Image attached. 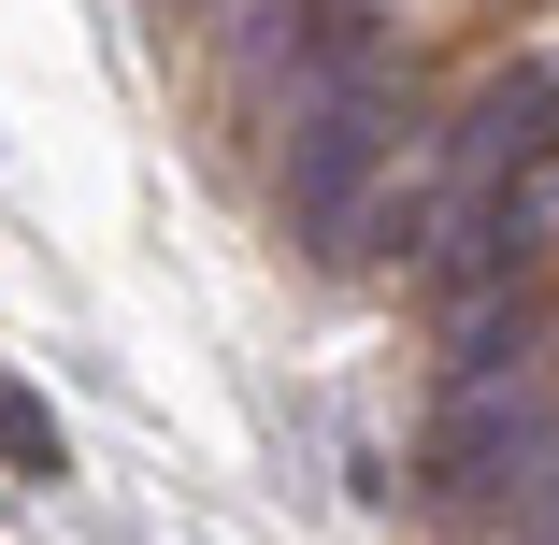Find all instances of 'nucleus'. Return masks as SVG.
<instances>
[{
  "label": "nucleus",
  "mask_w": 559,
  "mask_h": 545,
  "mask_svg": "<svg viewBox=\"0 0 559 545\" xmlns=\"http://www.w3.org/2000/svg\"><path fill=\"white\" fill-rule=\"evenodd\" d=\"M545 545H559V488H545Z\"/></svg>",
  "instance_id": "6"
},
{
  "label": "nucleus",
  "mask_w": 559,
  "mask_h": 545,
  "mask_svg": "<svg viewBox=\"0 0 559 545\" xmlns=\"http://www.w3.org/2000/svg\"><path fill=\"white\" fill-rule=\"evenodd\" d=\"M516 446H531V402H516V388H460L444 430H430V502H488Z\"/></svg>",
  "instance_id": "3"
},
{
  "label": "nucleus",
  "mask_w": 559,
  "mask_h": 545,
  "mask_svg": "<svg viewBox=\"0 0 559 545\" xmlns=\"http://www.w3.org/2000/svg\"><path fill=\"white\" fill-rule=\"evenodd\" d=\"M531 245H545V201H531V173H488V187H460L444 301H502V287H531Z\"/></svg>",
  "instance_id": "2"
},
{
  "label": "nucleus",
  "mask_w": 559,
  "mask_h": 545,
  "mask_svg": "<svg viewBox=\"0 0 559 545\" xmlns=\"http://www.w3.org/2000/svg\"><path fill=\"white\" fill-rule=\"evenodd\" d=\"M0 446H15V460H58V446H44V416H29L15 388H0Z\"/></svg>",
  "instance_id": "5"
},
{
  "label": "nucleus",
  "mask_w": 559,
  "mask_h": 545,
  "mask_svg": "<svg viewBox=\"0 0 559 545\" xmlns=\"http://www.w3.org/2000/svg\"><path fill=\"white\" fill-rule=\"evenodd\" d=\"M388 158H402L388 72H345V86H316L287 116V230H301V259H359V215H373Z\"/></svg>",
  "instance_id": "1"
},
{
  "label": "nucleus",
  "mask_w": 559,
  "mask_h": 545,
  "mask_svg": "<svg viewBox=\"0 0 559 545\" xmlns=\"http://www.w3.org/2000/svg\"><path fill=\"white\" fill-rule=\"evenodd\" d=\"M373 44H388V15H373V0H301V15H287V72H301V86L373 72Z\"/></svg>",
  "instance_id": "4"
}]
</instances>
